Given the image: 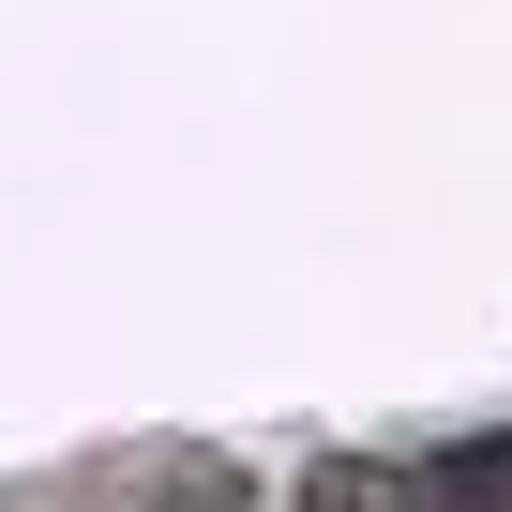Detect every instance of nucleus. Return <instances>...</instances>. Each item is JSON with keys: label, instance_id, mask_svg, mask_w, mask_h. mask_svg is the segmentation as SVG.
Returning <instances> with one entry per match:
<instances>
[{"label": "nucleus", "instance_id": "obj_2", "mask_svg": "<svg viewBox=\"0 0 512 512\" xmlns=\"http://www.w3.org/2000/svg\"><path fill=\"white\" fill-rule=\"evenodd\" d=\"M317 512H377V482H317Z\"/></svg>", "mask_w": 512, "mask_h": 512}, {"label": "nucleus", "instance_id": "obj_1", "mask_svg": "<svg viewBox=\"0 0 512 512\" xmlns=\"http://www.w3.org/2000/svg\"><path fill=\"white\" fill-rule=\"evenodd\" d=\"M437 482H452V512H512V437H482V452H452Z\"/></svg>", "mask_w": 512, "mask_h": 512}]
</instances>
